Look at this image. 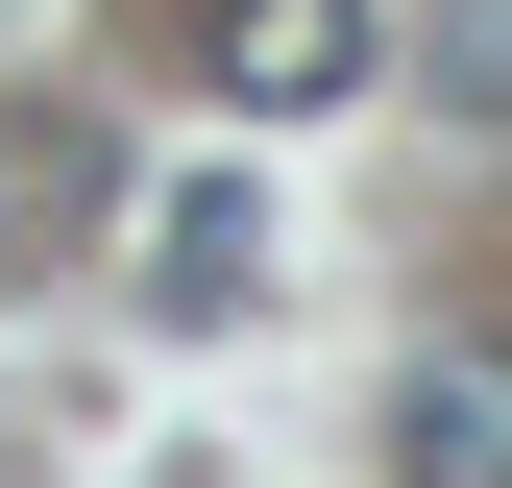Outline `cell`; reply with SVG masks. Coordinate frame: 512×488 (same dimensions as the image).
<instances>
[{"label": "cell", "instance_id": "obj_1", "mask_svg": "<svg viewBox=\"0 0 512 488\" xmlns=\"http://www.w3.org/2000/svg\"><path fill=\"white\" fill-rule=\"evenodd\" d=\"M366 49H391V0H220L196 74H220L244 122H317V98H366Z\"/></svg>", "mask_w": 512, "mask_h": 488}, {"label": "cell", "instance_id": "obj_2", "mask_svg": "<svg viewBox=\"0 0 512 488\" xmlns=\"http://www.w3.org/2000/svg\"><path fill=\"white\" fill-rule=\"evenodd\" d=\"M391 464H415V488H512V342H415Z\"/></svg>", "mask_w": 512, "mask_h": 488}, {"label": "cell", "instance_id": "obj_3", "mask_svg": "<svg viewBox=\"0 0 512 488\" xmlns=\"http://www.w3.org/2000/svg\"><path fill=\"white\" fill-rule=\"evenodd\" d=\"M439 74H464V98L512 122V0H464V25H439Z\"/></svg>", "mask_w": 512, "mask_h": 488}]
</instances>
